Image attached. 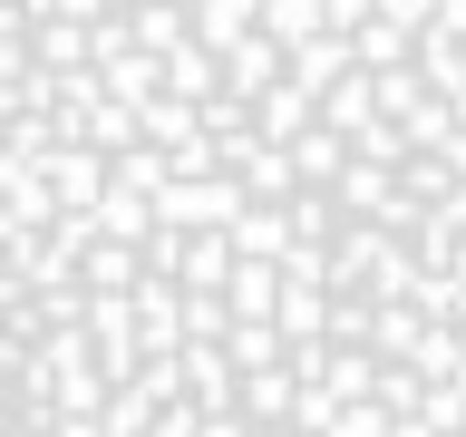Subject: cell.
<instances>
[{"mask_svg":"<svg viewBox=\"0 0 466 437\" xmlns=\"http://www.w3.org/2000/svg\"><path fill=\"white\" fill-rule=\"evenodd\" d=\"M0 437H466V0H0Z\"/></svg>","mask_w":466,"mask_h":437,"instance_id":"1","label":"cell"}]
</instances>
